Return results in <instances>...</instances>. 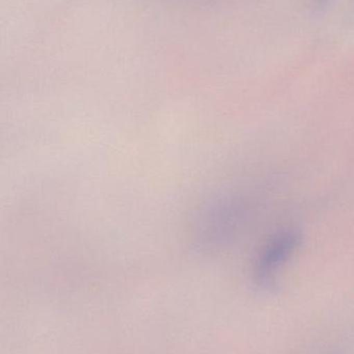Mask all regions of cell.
<instances>
[{
	"label": "cell",
	"instance_id": "1",
	"mask_svg": "<svg viewBox=\"0 0 354 354\" xmlns=\"http://www.w3.org/2000/svg\"><path fill=\"white\" fill-rule=\"evenodd\" d=\"M299 245V236L294 231L282 230L272 235L262 247L256 261L255 274L258 282L270 284Z\"/></svg>",
	"mask_w": 354,
	"mask_h": 354
}]
</instances>
